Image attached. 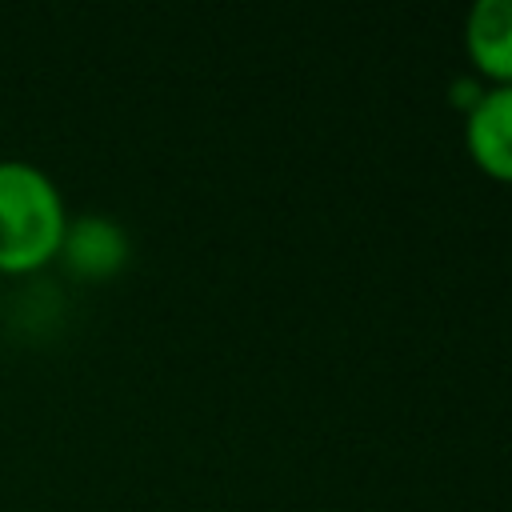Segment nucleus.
Returning a JSON list of instances; mask_svg holds the SVG:
<instances>
[{
	"label": "nucleus",
	"mask_w": 512,
	"mask_h": 512,
	"mask_svg": "<svg viewBox=\"0 0 512 512\" xmlns=\"http://www.w3.org/2000/svg\"><path fill=\"white\" fill-rule=\"evenodd\" d=\"M68 204L32 160H0V276H32L60 256Z\"/></svg>",
	"instance_id": "obj_1"
},
{
	"label": "nucleus",
	"mask_w": 512,
	"mask_h": 512,
	"mask_svg": "<svg viewBox=\"0 0 512 512\" xmlns=\"http://www.w3.org/2000/svg\"><path fill=\"white\" fill-rule=\"evenodd\" d=\"M464 152L488 180L512 184V84L484 88L464 116Z\"/></svg>",
	"instance_id": "obj_2"
},
{
	"label": "nucleus",
	"mask_w": 512,
	"mask_h": 512,
	"mask_svg": "<svg viewBox=\"0 0 512 512\" xmlns=\"http://www.w3.org/2000/svg\"><path fill=\"white\" fill-rule=\"evenodd\" d=\"M464 56L476 80L512 84V0H476L464 16Z\"/></svg>",
	"instance_id": "obj_3"
},
{
	"label": "nucleus",
	"mask_w": 512,
	"mask_h": 512,
	"mask_svg": "<svg viewBox=\"0 0 512 512\" xmlns=\"http://www.w3.org/2000/svg\"><path fill=\"white\" fill-rule=\"evenodd\" d=\"M128 256H132V244L116 220L76 216V220H68V232H64L56 260H64V268L80 280H108L128 264Z\"/></svg>",
	"instance_id": "obj_4"
},
{
	"label": "nucleus",
	"mask_w": 512,
	"mask_h": 512,
	"mask_svg": "<svg viewBox=\"0 0 512 512\" xmlns=\"http://www.w3.org/2000/svg\"><path fill=\"white\" fill-rule=\"evenodd\" d=\"M480 96H484V84H480L476 76H460V80H452V104H456L464 116L476 108Z\"/></svg>",
	"instance_id": "obj_5"
}]
</instances>
